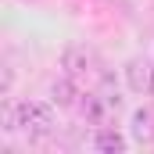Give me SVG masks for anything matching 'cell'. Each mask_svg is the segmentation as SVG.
<instances>
[{
    "label": "cell",
    "mask_w": 154,
    "mask_h": 154,
    "mask_svg": "<svg viewBox=\"0 0 154 154\" xmlns=\"http://www.w3.org/2000/svg\"><path fill=\"white\" fill-rule=\"evenodd\" d=\"M18 129H25L29 136H47V133L54 129L50 108H47V104H32V100L18 104Z\"/></svg>",
    "instance_id": "obj_1"
},
{
    "label": "cell",
    "mask_w": 154,
    "mask_h": 154,
    "mask_svg": "<svg viewBox=\"0 0 154 154\" xmlns=\"http://www.w3.org/2000/svg\"><path fill=\"white\" fill-rule=\"evenodd\" d=\"M82 115L90 118L93 125H108L118 115V97L115 93H90L86 104H82Z\"/></svg>",
    "instance_id": "obj_2"
},
{
    "label": "cell",
    "mask_w": 154,
    "mask_h": 154,
    "mask_svg": "<svg viewBox=\"0 0 154 154\" xmlns=\"http://www.w3.org/2000/svg\"><path fill=\"white\" fill-rule=\"evenodd\" d=\"M65 68H68V75L72 79H86L90 72H97L100 68V61H97V54L90 50V47H68L65 50Z\"/></svg>",
    "instance_id": "obj_3"
},
{
    "label": "cell",
    "mask_w": 154,
    "mask_h": 154,
    "mask_svg": "<svg viewBox=\"0 0 154 154\" xmlns=\"http://www.w3.org/2000/svg\"><path fill=\"white\" fill-rule=\"evenodd\" d=\"M125 75H129V90H136V93H151L154 68H147V61H129Z\"/></svg>",
    "instance_id": "obj_4"
},
{
    "label": "cell",
    "mask_w": 154,
    "mask_h": 154,
    "mask_svg": "<svg viewBox=\"0 0 154 154\" xmlns=\"http://www.w3.org/2000/svg\"><path fill=\"white\" fill-rule=\"evenodd\" d=\"M133 136L140 143H154V111L151 108H140L133 115Z\"/></svg>",
    "instance_id": "obj_5"
},
{
    "label": "cell",
    "mask_w": 154,
    "mask_h": 154,
    "mask_svg": "<svg viewBox=\"0 0 154 154\" xmlns=\"http://www.w3.org/2000/svg\"><path fill=\"white\" fill-rule=\"evenodd\" d=\"M97 151H104V154H122V151H125V136L104 125V129L97 133Z\"/></svg>",
    "instance_id": "obj_6"
},
{
    "label": "cell",
    "mask_w": 154,
    "mask_h": 154,
    "mask_svg": "<svg viewBox=\"0 0 154 154\" xmlns=\"http://www.w3.org/2000/svg\"><path fill=\"white\" fill-rule=\"evenodd\" d=\"M54 100H57L61 108H72V104H75V82H72V75L61 79V82H54Z\"/></svg>",
    "instance_id": "obj_7"
},
{
    "label": "cell",
    "mask_w": 154,
    "mask_h": 154,
    "mask_svg": "<svg viewBox=\"0 0 154 154\" xmlns=\"http://www.w3.org/2000/svg\"><path fill=\"white\" fill-rule=\"evenodd\" d=\"M151 93H154V82H151Z\"/></svg>",
    "instance_id": "obj_8"
}]
</instances>
